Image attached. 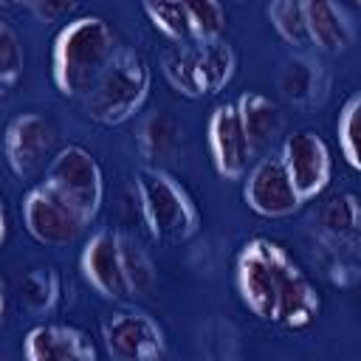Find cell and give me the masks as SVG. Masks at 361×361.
<instances>
[{
	"mask_svg": "<svg viewBox=\"0 0 361 361\" xmlns=\"http://www.w3.org/2000/svg\"><path fill=\"white\" fill-rule=\"evenodd\" d=\"M189 23L195 28V39H217L226 31V8L220 0H180Z\"/></svg>",
	"mask_w": 361,
	"mask_h": 361,
	"instance_id": "484cf974",
	"label": "cell"
},
{
	"mask_svg": "<svg viewBox=\"0 0 361 361\" xmlns=\"http://www.w3.org/2000/svg\"><path fill=\"white\" fill-rule=\"evenodd\" d=\"M23 355L28 361H93L99 353L85 330L45 322L25 333Z\"/></svg>",
	"mask_w": 361,
	"mask_h": 361,
	"instance_id": "4fadbf2b",
	"label": "cell"
},
{
	"mask_svg": "<svg viewBox=\"0 0 361 361\" xmlns=\"http://www.w3.org/2000/svg\"><path fill=\"white\" fill-rule=\"evenodd\" d=\"M118 45L121 42L110 23L96 14L76 17L68 25H62L51 48V76L56 90L65 99L85 102V96L93 90L96 79L110 65Z\"/></svg>",
	"mask_w": 361,
	"mask_h": 361,
	"instance_id": "7a4b0ae2",
	"label": "cell"
},
{
	"mask_svg": "<svg viewBox=\"0 0 361 361\" xmlns=\"http://www.w3.org/2000/svg\"><path fill=\"white\" fill-rule=\"evenodd\" d=\"M243 200L254 214H259L265 220L290 217L305 206L279 152L259 158L248 169L245 183H243Z\"/></svg>",
	"mask_w": 361,
	"mask_h": 361,
	"instance_id": "52a82bcc",
	"label": "cell"
},
{
	"mask_svg": "<svg viewBox=\"0 0 361 361\" xmlns=\"http://www.w3.org/2000/svg\"><path fill=\"white\" fill-rule=\"evenodd\" d=\"M234 282L243 305L262 322L305 330L316 322L322 299L299 262L274 240L251 237L234 262Z\"/></svg>",
	"mask_w": 361,
	"mask_h": 361,
	"instance_id": "6da1fadb",
	"label": "cell"
},
{
	"mask_svg": "<svg viewBox=\"0 0 361 361\" xmlns=\"http://www.w3.org/2000/svg\"><path fill=\"white\" fill-rule=\"evenodd\" d=\"M56 133L54 124L39 113H20L6 124L3 152L11 172L23 180L34 178L45 164H51Z\"/></svg>",
	"mask_w": 361,
	"mask_h": 361,
	"instance_id": "30bf717a",
	"label": "cell"
},
{
	"mask_svg": "<svg viewBox=\"0 0 361 361\" xmlns=\"http://www.w3.org/2000/svg\"><path fill=\"white\" fill-rule=\"evenodd\" d=\"M79 268H82V276L87 279V285L99 296L113 299V302L133 299L127 271H124V259H121L118 231H110V228L96 231L82 248Z\"/></svg>",
	"mask_w": 361,
	"mask_h": 361,
	"instance_id": "7c38bea8",
	"label": "cell"
},
{
	"mask_svg": "<svg viewBox=\"0 0 361 361\" xmlns=\"http://www.w3.org/2000/svg\"><path fill=\"white\" fill-rule=\"evenodd\" d=\"M138 212L158 243H186L200 228V212L192 195L161 166H141L135 172Z\"/></svg>",
	"mask_w": 361,
	"mask_h": 361,
	"instance_id": "277c9868",
	"label": "cell"
},
{
	"mask_svg": "<svg viewBox=\"0 0 361 361\" xmlns=\"http://www.w3.org/2000/svg\"><path fill=\"white\" fill-rule=\"evenodd\" d=\"M299 197L307 203L319 197L333 178V155L327 141L313 130H293L279 149Z\"/></svg>",
	"mask_w": 361,
	"mask_h": 361,
	"instance_id": "9c48e42d",
	"label": "cell"
},
{
	"mask_svg": "<svg viewBox=\"0 0 361 361\" xmlns=\"http://www.w3.org/2000/svg\"><path fill=\"white\" fill-rule=\"evenodd\" d=\"M104 350L116 361H158L166 355L164 327L144 310H118L102 327Z\"/></svg>",
	"mask_w": 361,
	"mask_h": 361,
	"instance_id": "ba28073f",
	"label": "cell"
},
{
	"mask_svg": "<svg viewBox=\"0 0 361 361\" xmlns=\"http://www.w3.org/2000/svg\"><path fill=\"white\" fill-rule=\"evenodd\" d=\"M76 6H79V0H34L31 3V11L39 20H45V23H56V20L68 17Z\"/></svg>",
	"mask_w": 361,
	"mask_h": 361,
	"instance_id": "83f0119b",
	"label": "cell"
},
{
	"mask_svg": "<svg viewBox=\"0 0 361 361\" xmlns=\"http://www.w3.org/2000/svg\"><path fill=\"white\" fill-rule=\"evenodd\" d=\"M209 149H212V161L220 178L243 180L248 175L257 147L251 144L245 133L237 102H226L214 107V113L209 116Z\"/></svg>",
	"mask_w": 361,
	"mask_h": 361,
	"instance_id": "8fae6325",
	"label": "cell"
},
{
	"mask_svg": "<svg viewBox=\"0 0 361 361\" xmlns=\"http://www.w3.org/2000/svg\"><path fill=\"white\" fill-rule=\"evenodd\" d=\"M118 243H121V259H124L130 290H133V296H144L152 288V282H155L152 259L147 257V251L141 248V243L133 240L130 234H121L118 231Z\"/></svg>",
	"mask_w": 361,
	"mask_h": 361,
	"instance_id": "d4e9b609",
	"label": "cell"
},
{
	"mask_svg": "<svg viewBox=\"0 0 361 361\" xmlns=\"http://www.w3.org/2000/svg\"><path fill=\"white\" fill-rule=\"evenodd\" d=\"M347 3H355V6H361V0H347Z\"/></svg>",
	"mask_w": 361,
	"mask_h": 361,
	"instance_id": "4dcf8cb0",
	"label": "cell"
},
{
	"mask_svg": "<svg viewBox=\"0 0 361 361\" xmlns=\"http://www.w3.org/2000/svg\"><path fill=\"white\" fill-rule=\"evenodd\" d=\"M192 48H195V62H197V76H200L203 96H214V93L226 90L231 85L234 73H237L234 48L223 37L192 42Z\"/></svg>",
	"mask_w": 361,
	"mask_h": 361,
	"instance_id": "2e32d148",
	"label": "cell"
},
{
	"mask_svg": "<svg viewBox=\"0 0 361 361\" xmlns=\"http://www.w3.org/2000/svg\"><path fill=\"white\" fill-rule=\"evenodd\" d=\"M180 144V127L175 124V118H169L166 113H152L144 124H141V135H138V147L141 155L149 164L166 161L175 155Z\"/></svg>",
	"mask_w": 361,
	"mask_h": 361,
	"instance_id": "44dd1931",
	"label": "cell"
},
{
	"mask_svg": "<svg viewBox=\"0 0 361 361\" xmlns=\"http://www.w3.org/2000/svg\"><path fill=\"white\" fill-rule=\"evenodd\" d=\"M8 3H17V6H28V8H31L34 0H8Z\"/></svg>",
	"mask_w": 361,
	"mask_h": 361,
	"instance_id": "f546056e",
	"label": "cell"
},
{
	"mask_svg": "<svg viewBox=\"0 0 361 361\" xmlns=\"http://www.w3.org/2000/svg\"><path fill=\"white\" fill-rule=\"evenodd\" d=\"M319 226H322L324 243L336 254L361 251V197L350 192L333 195L322 209Z\"/></svg>",
	"mask_w": 361,
	"mask_h": 361,
	"instance_id": "5bb4252c",
	"label": "cell"
},
{
	"mask_svg": "<svg viewBox=\"0 0 361 361\" xmlns=\"http://www.w3.org/2000/svg\"><path fill=\"white\" fill-rule=\"evenodd\" d=\"M45 183L62 192L90 223L96 220L104 200V175L96 155L79 144H68L54 152L45 166Z\"/></svg>",
	"mask_w": 361,
	"mask_h": 361,
	"instance_id": "8992f818",
	"label": "cell"
},
{
	"mask_svg": "<svg viewBox=\"0 0 361 361\" xmlns=\"http://www.w3.org/2000/svg\"><path fill=\"white\" fill-rule=\"evenodd\" d=\"M324 87V76L307 56H293L279 71V90L290 104H313Z\"/></svg>",
	"mask_w": 361,
	"mask_h": 361,
	"instance_id": "ac0fdd59",
	"label": "cell"
},
{
	"mask_svg": "<svg viewBox=\"0 0 361 361\" xmlns=\"http://www.w3.org/2000/svg\"><path fill=\"white\" fill-rule=\"evenodd\" d=\"M23 226L42 245H71L90 226V220L51 183H37L23 197Z\"/></svg>",
	"mask_w": 361,
	"mask_h": 361,
	"instance_id": "5b68a950",
	"label": "cell"
},
{
	"mask_svg": "<svg viewBox=\"0 0 361 361\" xmlns=\"http://www.w3.org/2000/svg\"><path fill=\"white\" fill-rule=\"evenodd\" d=\"M336 133H338V147L344 161L355 172H361V90L344 102L336 121Z\"/></svg>",
	"mask_w": 361,
	"mask_h": 361,
	"instance_id": "cb8c5ba5",
	"label": "cell"
},
{
	"mask_svg": "<svg viewBox=\"0 0 361 361\" xmlns=\"http://www.w3.org/2000/svg\"><path fill=\"white\" fill-rule=\"evenodd\" d=\"M237 110H240V118H243L245 133H248L254 147H265L279 135L282 113H279V104L274 99L248 90L237 99Z\"/></svg>",
	"mask_w": 361,
	"mask_h": 361,
	"instance_id": "e0dca14e",
	"label": "cell"
},
{
	"mask_svg": "<svg viewBox=\"0 0 361 361\" xmlns=\"http://www.w3.org/2000/svg\"><path fill=\"white\" fill-rule=\"evenodd\" d=\"M62 299V279L51 265L31 268L20 279V302L34 316H48Z\"/></svg>",
	"mask_w": 361,
	"mask_h": 361,
	"instance_id": "d6986e66",
	"label": "cell"
},
{
	"mask_svg": "<svg viewBox=\"0 0 361 361\" xmlns=\"http://www.w3.org/2000/svg\"><path fill=\"white\" fill-rule=\"evenodd\" d=\"M141 8L149 17V23L155 25V31H161L166 39H172L178 45L197 42L195 28H192L189 14L180 0H141Z\"/></svg>",
	"mask_w": 361,
	"mask_h": 361,
	"instance_id": "7402d4cb",
	"label": "cell"
},
{
	"mask_svg": "<svg viewBox=\"0 0 361 361\" xmlns=\"http://www.w3.org/2000/svg\"><path fill=\"white\" fill-rule=\"evenodd\" d=\"M305 20L310 45L324 54H341L353 39L347 14L336 0H305Z\"/></svg>",
	"mask_w": 361,
	"mask_h": 361,
	"instance_id": "9a60e30c",
	"label": "cell"
},
{
	"mask_svg": "<svg viewBox=\"0 0 361 361\" xmlns=\"http://www.w3.org/2000/svg\"><path fill=\"white\" fill-rule=\"evenodd\" d=\"M8 228H11V220H8V209L3 206V228H0V243L3 245L8 243Z\"/></svg>",
	"mask_w": 361,
	"mask_h": 361,
	"instance_id": "f1b7e54d",
	"label": "cell"
},
{
	"mask_svg": "<svg viewBox=\"0 0 361 361\" xmlns=\"http://www.w3.org/2000/svg\"><path fill=\"white\" fill-rule=\"evenodd\" d=\"M149 85L152 73L147 59L135 48L118 45L110 65L102 71L93 90L85 96V113L102 127H118L144 107Z\"/></svg>",
	"mask_w": 361,
	"mask_h": 361,
	"instance_id": "3957f363",
	"label": "cell"
},
{
	"mask_svg": "<svg viewBox=\"0 0 361 361\" xmlns=\"http://www.w3.org/2000/svg\"><path fill=\"white\" fill-rule=\"evenodd\" d=\"M268 20L279 39L290 48H310L307 20H305V0H271Z\"/></svg>",
	"mask_w": 361,
	"mask_h": 361,
	"instance_id": "603a6c76",
	"label": "cell"
},
{
	"mask_svg": "<svg viewBox=\"0 0 361 361\" xmlns=\"http://www.w3.org/2000/svg\"><path fill=\"white\" fill-rule=\"evenodd\" d=\"M161 71L166 76V82L186 99H203V87H200V76H197V62H195V48L192 42L186 45H172L164 59H161Z\"/></svg>",
	"mask_w": 361,
	"mask_h": 361,
	"instance_id": "ffe728a7",
	"label": "cell"
},
{
	"mask_svg": "<svg viewBox=\"0 0 361 361\" xmlns=\"http://www.w3.org/2000/svg\"><path fill=\"white\" fill-rule=\"evenodd\" d=\"M23 42L17 37V31L11 28V23H0V87L8 93L14 90V85L23 79Z\"/></svg>",
	"mask_w": 361,
	"mask_h": 361,
	"instance_id": "4316f807",
	"label": "cell"
}]
</instances>
